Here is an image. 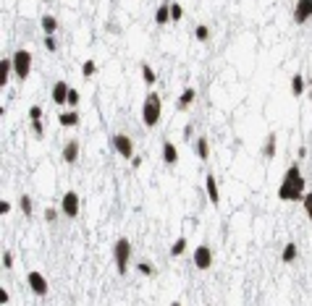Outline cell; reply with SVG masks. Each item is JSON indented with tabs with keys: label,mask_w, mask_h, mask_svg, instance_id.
Segmentation results:
<instances>
[{
	"label": "cell",
	"mask_w": 312,
	"mask_h": 306,
	"mask_svg": "<svg viewBox=\"0 0 312 306\" xmlns=\"http://www.w3.org/2000/svg\"><path fill=\"white\" fill-rule=\"evenodd\" d=\"M8 212H11V204H8V201H5V199H3V201H0V214H3V217H5V214H8Z\"/></svg>",
	"instance_id": "8d00e7d4"
},
{
	"label": "cell",
	"mask_w": 312,
	"mask_h": 306,
	"mask_svg": "<svg viewBox=\"0 0 312 306\" xmlns=\"http://www.w3.org/2000/svg\"><path fill=\"white\" fill-rule=\"evenodd\" d=\"M79 102H82L79 89H74V87H71V92H68V107H71V110H76V107H79Z\"/></svg>",
	"instance_id": "83f0119b"
},
{
	"label": "cell",
	"mask_w": 312,
	"mask_h": 306,
	"mask_svg": "<svg viewBox=\"0 0 312 306\" xmlns=\"http://www.w3.org/2000/svg\"><path fill=\"white\" fill-rule=\"evenodd\" d=\"M194 97H197V92H194V87H186L184 92L179 94V102H176V107L179 110H189L194 105Z\"/></svg>",
	"instance_id": "5bb4252c"
},
{
	"label": "cell",
	"mask_w": 312,
	"mask_h": 306,
	"mask_svg": "<svg viewBox=\"0 0 312 306\" xmlns=\"http://www.w3.org/2000/svg\"><path fill=\"white\" fill-rule=\"evenodd\" d=\"M3 267H5V270L14 267V254H11V251H3Z\"/></svg>",
	"instance_id": "836d02e7"
},
{
	"label": "cell",
	"mask_w": 312,
	"mask_h": 306,
	"mask_svg": "<svg viewBox=\"0 0 312 306\" xmlns=\"http://www.w3.org/2000/svg\"><path fill=\"white\" fill-rule=\"evenodd\" d=\"M186 251V238H176V244L171 246V257H181Z\"/></svg>",
	"instance_id": "4316f807"
},
{
	"label": "cell",
	"mask_w": 312,
	"mask_h": 306,
	"mask_svg": "<svg viewBox=\"0 0 312 306\" xmlns=\"http://www.w3.org/2000/svg\"><path fill=\"white\" fill-rule=\"evenodd\" d=\"M29 71H32V53L29 50H16L14 53V74H16V79L27 81Z\"/></svg>",
	"instance_id": "277c9868"
},
{
	"label": "cell",
	"mask_w": 312,
	"mask_h": 306,
	"mask_svg": "<svg viewBox=\"0 0 312 306\" xmlns=\"http://www.w3.org/2000/svg\"><path fill=\"white\" fill-rule=\"evenodd\" d=\"M171 306H181V304H179V301H173V304H171Z\"/></svg>",
	"instance_id": "60d3db41"
},
{
	"label": "cell",
	"mask_w": 312,
	"mask_h": 306,
	"mask_svg": "<svg viewBox=\"0 0 312 306\" xmlns=\"http://www.w3.org/2000/svg\"><path fill=\"white\" fill-rule=\"evenodd\" d=\"M63 160L68 162V165H74L76 160H79V141L76 139H71V141H66V147H63Z\"/></svg>",
	"instance_id": "7c38bea8"
},
{
	"label": "cell",
	"mask_w": 312,
	"mask_h": 306,
	"mask_svg": "<svg viewBox=\"0 0 312 306\" xmlns=\"http://www.w3.org/2000/svg\"><path fill=\"white\" fill-rule=\"evenodd\" d=\"M194 40H197V42H207V40H210V27L197 24V27H194Z\"/></svg>",
	"instance_id": "cb8c5ba5"
},
{
	"label": "cell",
	"mask_w": 312,
	"mask_h": 306,
	"mask_svg": "<svg viewBox=\"0 0 312 306\" xmlns=\"http://www.w3.org/2000/svg\"><path fill=\"white\" fill-rule=\"evenodd\" d=\"M205 191H207V199H210V204H215V207H218V201H220V191H218V184H215V175H213V173H207V175H205Z\"/></svg>",
	"instance_id": "8fae6325"
},
{
	"label": "cell",
	"mask_w": 312,
	"mask_h": 306,
	"mask_svg": "<svg viewBox=\"0 0 312 306\" xmlns=\"http://www.w3.org/2000/svg\"><path fill=\"white\" fill-rule=\"evenodd\" d=\"M168 21H171V3H163V5H158V11H155V24H158V27H165Z\"/></svg>",
	"instance_id": "d6986e66"
},
{
	"label": "cell",
	"mask_w": 312,
	"mask_h": 306,
	"mask_svg": "<svg viewBox=\"0 0 312 306\" xmlns=\"http://www.w3.org/2000/svg\"><path fill=\"white\" fill-rule=\"evenodd\" d=\"M181 18H184V5L171 3V21H181Z\"/></svg>",
	"instance_id": "f1b7e54d"
},
{
	"label": "cell",
	"mask_w": 312,
	"mask_h": 306,
	"mask_svg": "<svg viewBox=\"0 0 312 306\" xmlns=\"http://www.w3.org/2000/svg\"><path fill=\"white\" fill-rule=\"evenodd\" d=\"M194 149H197V157L202 160V162H205L207 157H210V141H207L205 136H199V139L194 141Z\"/></svg>",
	"instance_id": "44dd1931"
},
{
	"label": "cell",
	"mask_w": 312,
	"mask_h": 306,
	"mask_svg": "<svg viewBox=\"0 0 312 306\" xmlns=\"http://www.w3.org/2000/svg\"><path fill=\"white\" fill-rule=\"evenodd\" d=\"M136 272H139V275H145V277H152L155 275V267L147 264V262H139V264H136Z\"/></svg>",
	"instance_id": "f546056e"
},
{
	"label": "cell",
	"mask_w": 312,
	"mask_h": 306,
	"mask_svg": "<svg viewBox=\"0 0 312 306\" xmlns=\"http://www.w3.org/2000/svg\"><path fill=\"white\" fill-rule=\"evenodd\" d=\"M68 92H71V87L66 81H55L53 84V102L58 107H63V105H68Z\"/></svg>",
	"instance_id": "30bf717a"
},
{
	"label": "cell",
	"mask_w": 312,
	"mask_h": 306,
	"mask_svg": "<svg viewBox=\"0 0 312 306\" xmlns=\"http://www.w3.org/2000/svg\"><path fill=\"white\" fill-rule=\"evenodd\" d=\"M11 74H14V58H3L0 61V87L5 89V84H8Z\"/></svg>",
	"instance_id": "9a60e30c"
},
{
	"label": "cell",
	"mask_w": 312,
	"mask_h": 306,
	"mask_svg": "<svg viewBox=\"0 0 312 306\" xmlns=\"http://www.w3.org/2000/svg\"><path fill=\"white\" fill-rule=\"evenodd\" d=\"M160 115H163V100H160L158 92H147L145 105H142V123L147 128H155L160 123Z\"/></svg>",
	"instance_id": "7a4b0ae2"
},
{
	"label": "cell",
	"mask_w": 312,
	"mask_h": 306,
	"mask_svg": "<svg viewBox=\"0 0 312 306\" xmlns=\"http://www.w3.org/2000/svg\"><path fill=\"white\" fill-rule=\"evenodd\" d=\"M40 27H42V31H45V37H53L55 31H58V18L50 16V14H45V16L40 18Z\"/></svg>",
	"instance_id": "2e32d148"
},
{
	"label": "cell",
	"mask_w": 312,
	"mask_h": 306,
	"mask_svg": "<svg viewBox=\"0 0 312 306\" xmlns=\"http://www.w3.org/2000/svg\"><path fill=\"white\" fill-rule=\"evenodd\" d=\"M8 301H11V296H8V291H5V288H0V304H3V306H5V304H8Z\"/></svg>",
	"instance_id": "74e56055"
},
{
	"label": "cell",
	"mask_w": 312,
	"mask_h": 306,
	"mask_svg": "<svg viewBox=\"0 0 312 306\" xmlns=\"http://www.w3.org/2000/svg\"><path fill=\"white\" fill-rule=\"evenodd\" d=\"M312 18V0H296L294 3V21L307 24Z\"/></svg>",
	"instance_id": "9c48e42d"
},
{
	"label": "cell",
	"mask_w": 312,
	"mask_h": 306,
	"mask_svg": "<svg viewBox=\"0 0 312 306\" xmlns=\"http://www.w3.org/2000/svg\"><path fill=\"white\" fill-rule=\"evenodd\" d=\"M27 285L32 288V293L34 296H48V280H45V275L42 272H37V270H32L29 275H27Z\"/></svg>",
	"instance_id": "52a82bcc"
},
{
	"label": "cell",
	"mask_w": 312,
	"mask_h": 306,
	"mask_svg": "<svg viewBox=\"0 0 312 306\" xmlns=\"http://www.w3.org/2000/svg\"><path fill=\"white\" fill-rule=\"evenodd\" d=\"M276 144H278V136H276V134H268V139H265V144H263L265 160H273V157H276Z\"/></svg>",
	"instance_id": "ffe728a7"
},
{
	"label": "cell",
	"mask_w": 312,
	"mask_h": 306,
	"mask_svg": "<svg viewBox=\"0 0 312 306\" xmlns=\"http://www.w3.org/2000/svg\"><path fill=\"white\" fill-rule=\"evenodd\" d=\"M45 220H48V223H55V220H58V210L48 207V210H45Z\"/></svg>",
	"instance_id": "e575fe53"
},
{
	"label": "cell",
	"mask_w": 312,
	"mask_h": 306,
	"mask_svg": "<svg viewBox=\"0 0 312 306\" xmlns=\"http://www.w3.org/2000/svg\"><path fill=\"white\" fill-rule=\"evenodd\" d=\"M294 3H296V0H294Z\"/></svg>",
	"instance_id": "b9f144b4"
},
{
	"label": "cell",
	"mask_w": 312,
	"mask_h": 306,
	"mask_svg": "<svg viewBox=\"0 0 312 306\" xmlns=\"http://www.w3.org/2000/svg\"><path fill=\"white\" fill-rule=\"evenodd\" d=\"M163 162L165 165H176L179 162V149H176V144L173 141H163Z\"/></svg>",
	"instance_id": "4fadbf2b"
},
{
	"label": "cell",
	"mask_w": 312,
	"mask_h": 306,
	"mask_svg": "<svg viewBox=\"0 0 312 306\" xmlns=\"http://www.w3.org/2000/svg\"><path fill=\"white\" fill-rule=\"evenodd\" d=\"M110 144H113V149L121 154L123 160H131V157H134V141H131V136H126V134H113V136H110Z\"/></svg>",
	"instance_id": "5b68a950"
},
{
	"label": "cell",
	"mask_w": 312,
	"mask_h": 306,
	"mask_svg": "<svg viewBox=\"0 0 312 306\" xmlns=\"http://www.w3.org/2000/svg\"><path fill=\"white\" fill-rule=\"evenodd\" d=\"M131 165L134 168H142V157H131Z\"/></svg>",
	"instance_id": "ab89813d"
},
{
	"label": "cell",
	"mask_w": 312,
	"mask_h": 306,
	"mask_svg": "<svg viewBox=\"0 0 312 306\" xmlns=\"http://www.w3.org/2000/svg\"><path fill=\"white\" fill-rule=\"evenodd\" d=\"M113 259H115V270L118 275L129 272V262H131V241L129 238H118L113 244Z\"/></svg>",
	"instance_id": "3957f363"
},
{
	"label": "cell",
	"mask_w": 312,
	"mask_h": 306,
	"mask_svg": "<svg viewBox=\"0 0 312 306\" xmlns=\"http://www.w3.org/2000/svg\"><path fill=\"white\" fill-rule=\"evenodd\" d=\"M61 212L66 214V217H76L79 214V194L76 191H66L61 197Z\"/></svg>",
	"instance_id": "8992f818"
},
{
	"label": "cell",
	"mask_w": 312,
	"mask_h": 306,
	"mask_svg": "<svg viewBox=\"0 0 312 306\" xmlns=\"http://www.w3.org/2000/svg\"><path fill=\"white\" fill-rule=\"evenodd\" d=\"M18 207H21V212L27 214V217H32V210H34V207H32V197H27V194H24V197L18 199Z\"/></svg>",
	"instance_id": "484cf974"
},
{
	"label": "cell",
	"mask_w": 312,
	"mask_h": 306,
	"mask_svg": "<svg viewBox=\"0 0 312 306\" xmlns=\"http://www.w3.org/2000/svg\"><path fill=\"white\" fill-rule=\"evenodd\" d=\"M45 50H48V53H55V50H58L55 37H45Z\"/></svg>",
	"instance_id": "d6a6232c"
},
{
	"label": "cell",
	"mask_w": 312,
	"mask_h": 306,
	"mask_svg": "<svg viewBox=\"0 0 312 306\" xmlns=\"http://www.w3.org/2000/svg\"><path fill=\"white\" fill-rule=\"evenodd\" d=\"M304 194H307V188H304V178L302 173H299V165H289V170L283 173V181L281 186H278V199L281 201H299L304 199Z\"/></svg>",
	"instance_id": "6da1fadb"
},
{
	"label": "cell",
	"mask_w": 312,
	"mask_h": 306,
	"mask_svg": "<svg viewBox=\"0 0 312 306\" xmlns=\"http://www.w3.org/2000/svg\"><path fill=\"white\" fill-rule=\"evenodd\" d=\"M296 257H299V246L294 244V241H289V244L283 246V251H281V262L283 264H291Z\"/></svg>",
	"instance_id": "ac0fdd59"
},
{
	"label": "cell",
	"mask_w": 312,
	"mask_h": 306,
	"mask_svg": "<svg viewBox=\"0 0 312 306\" xmlns=\"http://www.w3.org/2000/svg\"><path fill=\"white\" fill-rule=\"evenodd\" d=\"M296 154H299V160H304V157H307V147H299Z\"/></svg>",
	"instance_id": "f35d334b"
},
{
	"label": "cell",
	"mask_w": 312,
	"mask_h": 306,
	"mask_svg": "<svg viewBox=\"0 0 312 306\" xmlns=\"http://www.w3.org/2000/svg\"><path fill=\"white\" fill-rule=\"evenodd\" d=\"M95 74H97V63L95 61H84L82 63V76L84 79H92Z\"/></svg>",
	"instance_id": "d4e9b609"
},
{
	"label": "cell",
	"mask_w": 312,
	"mask_h": 306,
	"mask_svg": "<svg viewBox=\"0 0 312 306\" xmlns=\"http://www.w3.org/2000/svg\"><path fill=\"white\" fill-rule=\"evenodd\" d=\"M304 87H307V81H304L302 74H294V76H291V94H294V97H302V94H304Z\"/></svg>",
	"instance_id": "7402d4cb"
},
{
	"label": "cell",
	"mask_w": 312,
	"mask_h": 306,
	"mask_svg": "<svg viewBox=\"0 0 312 306\" xmlns=\"http://www.w3.org/2000/svg\"><path fill=\"white\" fill-rule=\"evenodd\" d=\"M29 121H42V107L40 105H32L29 107Z\"/></svg>",
	"instance_id": "1f68e13d"
},
{
	"label": "cell",
	"mask_w": 312,
	"mask_h": 306,
	"mask_svg": "<svg viewBox=\"0 0 312 306\" xmlns=\"http://www.w3.org/2000/svg\"><path fill=\"white\" fill-rule=\"evenodd\" d=\"M79 113L76 110H68V113H61L58 115V123H61L63 128H74V126H79Z\"/></svg>",
	"instance_id": "e0dca14e"
},
{
	"label": "cell",
	"mask_w": 312,
	"mask_h": 306,
	"mask_svg": "<svg viewBox=\"0 0 312 306\" xmlns=\"http://www.w3.org/2000/svg\"><path fill=\"white\" fill-rule=\"evenodd\" d=\"M302 207H304V212H307V217H310V223H312V191H307V194H304Z\"/></svg>",
	"instance_id": "4dcf8cb0"
},
{
	"label": "cell",
	"mask_w": 312,
	"mask_h": 306,
	"mask_svg": "<svg viewBox=\"0 0 312 306\" xmlns=\"http://www.w3.org/2000/svg\"><path fill=\"white\" fill-rule=\"evenodd\" d=\"M194 267H197V270H210L213 267V251H210V246H197V249H194Z\"/></svg>",
	"instance_id": "ba28073f"
},
{
	"label": "cell",
	"mask_w": 312,
	"mask_h": 306,
	"mask_svg": "<svg viewBox=\"0 0 312 306\" xmlns=\"http://www.w3.org/2000/svg\"><path fill=\"white\" fill-rule=\"evenodd\" d=\"M142 79H145L147 87H155V81H158V74L152 71V66H149V63H142Z\"/></svg>",
	"instance_id": "603a6c76"
},
{
	"label": "cell",
	"mask_w": 312,
	"mask_h": 306,
	"mask_svg": "<svg viewBox=\"0 0 312 306\" xmlns=\"http://www.w3.org/2000/svg\"><path fill=\"white\" fill-rule=\"evenodd\" d=\"M32 131H34L37 136H42V134H45V126H42V121H32Z\"/></svg>",
	"instance_id": "d590c367"
}]
</instances>
